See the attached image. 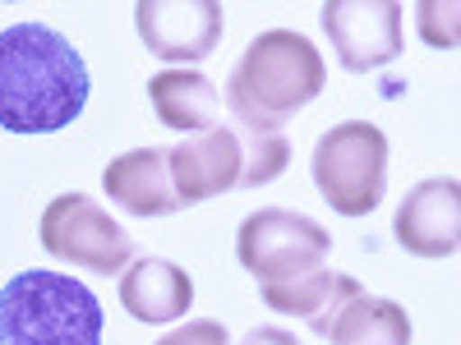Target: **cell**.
<instances>
[{"label":"cell","instance_id":"obj_13","mask_svg":"<svg viewBox=\"0 0 461 345\" xmlns=\"http://www.w3.org/2000/svg\"><path fill=\"white\" fill-rule=\"evenodd\" d=\"M360 295V281L341 277V272H328V267H319V272H304L295 281H282V286H263V304L267 309H277L286 318H300L310 332L328 336L332 318L346 309Z\"/></svg>","mask_w":461,"mask_h":345},{"label":"cell","instance_id":"obj_5","mask_svg":"<svg viewBox=\"0 0 461 345\" xmlns=\"http://www.w3.org/2000/svg\"><path fill=\"white\" fill-rule=\"evenodd\" d=\"M314 184L341 217H369L388 189V138L369 120L332 125L314 147Z\"/></svg>","mask_w":461,"mask_h":345},{"label":"cell","instance_id":"obj_4","mask_svg":"<svg viewBox=\"0 0 461 345\" xmlns=\"http://www.w3.org/2000/svg\"><path fill=\"white\" fill-rule=\"evenodd\" d=\"M0 345H102V304L65 272H19L0 286Z\"/></svg>","mask_w":461,"mask_h":345},{"label":"cell","instance_id":"obj_12","mask_svg":"<svg viewBox=\"0 0 461 345\" xmlns=\"http://www.w3.org/2000/svg\"><path fill=\"white\" fill-rule=\"evenodd\" d=\"M121 304L134 323H176L189 314L194 304V281L185 267L167 262V258H139L130 272L121 277Z\"/></svg>","mask_w":461,"mask_h":345},{"label":"cell","instance_id":"obj_10","mask_svg":"<svg viewBox=\"0 0 461 345\" xmlns=\"http://www.w3.org/2000/svg\"><path fill=\"white\" fill-rule=\"evenodd\" d=\"M393 230L415 258H452L461 249V184L452 175L420 180L402 199Z\"/></svg>","mask_w":461,"mask_h":345},{"label":"cell","instance_id":"obj_1","mask_svg":"<svg viewBox=\"0 0 461 345\" xmlns=\"http://www.w3.org/2000/svg\"><path fill=\"white\" fill-rule=\"evenodd\" d=\"M88 65L65 32L14 23L0 32V129L56 134L88 106Z\"/></svg>","mask_w":461,"mask_h":345},{"label":"cell","instance_id":"obj_14","mask_svg":"<svg viewBox=\"0 0 461 345\" xmlns=\"http://www.w3.org/2000/svg\"><path fill=\"white\" fill-rule=\"evenodd\" d=\"M148 102L158 111V120L167 129H180L185 138L189 134H203L217 125L221 115V97L212 88L208 74L199 69H162L148 79Z\"/></svg>","mask_w":461,"mask_h":345},{"label":"cell","instance_id":"obj_7","mask_svg":"<svg viewBox=\"0 0 461 345\" xmlns=\"http://www.w3.org/2000/svg\"><path fill=\"white\" fill-rule=\"evenodd\" d=\"M42 249L51 258H65L84 272H125L134 258V240L121 221H111L106 208H97L84 194H60L42 212Z\"/></svg>","mask_w":461,"mask_h":345},{"label":"cell","instance_id":"obj_11","mask_svg":"<svg viewBox=\"0 0 461 345\" xmlns=\"http://www.w3.org/2000/svg\"><path fill=\"white\" fill-rule=\"evenodd\" d=\"M102 189L115 208H125L130 217H171L180 212L176 184L167 171V147H134L121 152L106 171H102Z\"/></svg>","mask_w":461,"mask_h":345},{"label":"cell","instance_id":"obj_8","mask_svg":"<svg viewBox=\"0 0 461 345\" xmlns=\"http://www.w3.org/2000/svg\"><path fill=\"white\" fill-rule=\"evenodd\" d=\"M402 5L397 0H328L323 32L332 37V51L341 69L369 74L402 56Z\"/></svg>","mask_w":461,"mask_h":345},{"label":"cell","instance_id":"obj_17","mask_svg":"<svg viewBox=\"0 0 461 345\" xmlns=\"http://www.w3.org/2000/svg\"><path fill=\"white\" fill-rule=\"evenodd\" d=\"M240 345H300V341L291 332H282V327H249L240 336Z\"/></svg>","mask_w":461,"mask_h":345},{"label":"cell","instance_id":"obj_9","mask_svg":"<svg viewBox=\"0 0 461 345\" xmlns=\"http://www.w3.org/2000/svg\"><path fill=\"white\" fill-rule=\"evenodd\" d=\"M134 23L148 56L171 60V65H199L221 42V5L217 0H139Z\"/></svg>","mask_w":461,"mask_h":345},{"label":"cell","instance_id":"obj_2","mask_svg":"<svg viewBox=\"0 0 461 345\" xmlns=\"http://www.w3.org/2000/svg\"><path fill=\"white\" fill-rule=\"evenodd\" d=\"M328 84L323 56L310 37L291 28L258 32L245 47L240 65L226 79V106L236 125L249 129H282L295 111H304Z\"/></svg>","mask_w":461,"mask_h":345},{"label":"cell","instance_id":"obj_15","mask_svg":"<svg viewBox=\"0 0 461 345\" xmlns=\"http://www.w3.org/2000/svg\"><path fill=\"white\" fill-rule=\"evenodd\" d=\"M332 345H411V318L402 304L378 299V295H356L328 327Z\"/></svg>","mask_w":461,"mask_h":345},{"label":"cell","instance_id":"obj_16","mask_svg":"<svg viewBox=\"0 0 461 345\" xmlns=\"http://www.w3.org/2000/svg\"><path fill=\"white\" fill-rule=\"evenodd\" d=\"M158 345H230V341H226V327L217 318H194V323L167 332Z\"/></svg>","mask_w":461,"mask_h":345},{"label":"cell","instance_id":"obj_3","mask_svg":"<svg viewBox=\"0 0 461 345\" xmlns=\"http://www.w3.org/2000/svg\"><path fill=\"white\" fill-rule=\"evenodd\" d=\"M291 162V143L282 129H249V125H212L167 147V171L176 184L180 208L203 203L230 189L273 184Z\"/></svg>","mask_w":461,"mask_h":345},{"label":"cell","instance_id":"obj_6","mask_svg":"<svg viewBox=\"0 0 461 345\" xmlns=\"http://www.w3.org/2000/svg\"><path fill=\"white\" fill-rule=\"evenodd\" d=\"M332 253V235L304 212L258 208L236 230V258L258 286H282L304 272H319Z\"/></svg>","mask_w":461,"mask_h":345}]
</instances>
